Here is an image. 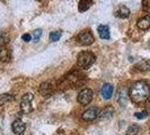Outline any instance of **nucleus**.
Here are the masks:
<instances>
[{
    "instance_id": "1",
    "label": "nucleus",
    "mask_w": 150,
    "mask_h": 135,
    "mask_svg": "<svg viewBox=\"0 0 150 135\" xmlns=\"http://www.w3.org/2000/svg\"><path fill=\"white\" fill-rule=\"evenodd\" d=\"M129 96L131 98L132 103L134 104H142L147 101V99L150 96V88L146 81H137L134 82L131 88Z\"/></svg>"
},
{
    "instance_id": "2",
    "label": "nucleus",
    "mask_w": 150,
    "mask_h": 135,
    "mask_svg": "<svg viewBox=\"0 0 150 135\" xmlns=\"http://www.w3.org/2000/svg\"><path fill=\"white\" fill-rule=\"evenodd\" d=\"M96 61V56L93 54L91 52H80L77 56V65L80 68V69H83V70H87L89 69Z\"/></svg>"
},
{
    "instance_id": "3",
    "label": "nucleus",
    "mask_w": 150,
    "mask_h": 135,
    "mask_svg": "<svg viewBox=\"0 0 150 135\" xmlns=\"http://www.w3.org/2000/svg\"><path fill=\"white\" fill-rule=\"evenodd\" d=\"M33 99H34V95L32 92H27L23 96L21 100V110L23 114H30L33 112V106H32Z\"/></svg>"
},
{
    "instance_id": "4",
    "label": "nucleus",
    "mask_w": 150,
    "mask_h": 135,
    "mask_svg": "<svg viewBox=\"0 0 150 135\" xmlns=\"http://www.w3.org/2000/svg\"><path fill=\"white\" fill-rule=\"evenodd\" d=\"M93 98H94V92H93V90L89 89V88H85V89H83L78 94L77 100H78L79 104H81V105H83V106H87L91 103Z\"/></svg>"
},
{
    "instance_id": "5",
    "label": "nucleus",
    "mask_w": 150,
    "mask_h": 135,
    "mask_svg": "<svg viewBox=\"0 0 150 135\" xmlns=\"http://www.w3.org/2000/svg\"><path fill=\"white\" fill-rule=\"evenodd\" d=\"M94 41H95V38H94L90 30H83L78 35V43L81 45H85V46L91 45L94 43Z\"/></svg>"
},
{
    "instance_id": "6",
    "label": "nucleus",
    "mask_w": 150,
    "mask_h": 135,
    "mask_svg": "<svg viewBox=\"0 0 150 135\" xmlns=\"http://www.w3.org/2000/svg\"><path fill=\"white\" fill-rule=\"evenodd\" d=\"M99 109L98 107H90L89 109H87L86 112H83L81 115V118L83 120H87V122H90V120H96L99 115Z\"/></svg>"
},
{
    "instance_id": "7",
    "label": "nucleus",
    "mask_w": 150,
    "mask_h": 135,
    "mask_svg": "<svg viewBox=\"0 0 150 135\" xmlns=\"http://www.w3.org/2000/svg\"><path fill=\"white\" fill-rule=\"evenodd\" d=\"M13 131L16 135H24L25 131H26V125L22 120H16L13 123Z\"/></svg>"
},
{
    "instance_id": "8",
    "label": "nucleus",
    "mask_w": 150,
    "mask_h": 135,
    "mask_svg": "<svg viewBox=\"0 0 150 135\" xmlns=\"http://www.w3.org/2000/svg\"><path fill=\"white\" fill-rule=\"evenodd\" d=\"M128 99H129L128 89H127V88H121V89L117 91V101H119V104H120L122 107L127 106Z\"/></svg>"
},
{
    "instance_id": "9",
    "label": "nucleus",
    "mask_w": 150,
    "mask_h": 135,
    "mask_svg": "<svg viewBox=\"0 0 150 135\" xmlns=\"http://www.w3.org/2000/svg\"><path fill=\"white\" fill-rule=\"evenodd\" d=\"M83 78V75H79V73H77V72H72L71 75H69L66 77V79H64V82L67 83L68 86H72V87H75V84L80 81V79Z\"/></svg>"
},
{
    "instance_id": "10",
    "label": "nucleus",
    "mask_w": 150,
    "mask_h": 135,
    "mask_svg": "<svg viewBox=\"0 0 150 135\" xmlns=\"http://www.w3.org/2000/svg\"><path fill=\"white\" fill-rule=\"evenodd\" d=\"M53 91V84L49 81H45V82L41 83L40 88H38V92L42 95V96H49L51 95Z\"/></svg>"
},
{
    "instance_id": "11",
    "label": "nucleus",
    "mask_w": 150,
    "mask_h": 135,
    "mask_svg": "<svg viewBox=\"0 0 150 135\" xmlns=\"http://www.w3.org/2000/svg\"><path fill=\"white\" fill-rule=\"evenodd\" d=\"M115 16L121 19H125L130 17V9L124 5H120L115 10Z\"/></svg>"
},
{
    "instance_id": "12",
    "label": "nucleus",
    "mask_w": 150,
    "mask_h": 135,
    "mask_svg": "<svg viewBox=\"0 0 150 135\" xmlns=\"http://www.w3.org/2000/svg\"><path fill=\"white\" fill-rule=\"evenodd\" d=\"M114 112H115L114 107H112V106H108V107L104 108L102 112H99V115H98V118H99L100 120H110V118H112V117H113V115H114Z\"/></svg>"
},
{
    "instance_id": "13",
    "label": "nucleus",
    "mask_w": 150,
    "mask_h": 135,
    "mask_svg": "<svg viewBox=\"0 0 150 135\" xmlns=\"http://www.w3.org/2000/svg\"><path fill=\"white\" fill-rule=\"evenodd\" d=\"M113 91H114V88H113L112 84L110 83H105L103 87H102V96L105 100H110L113 96Z\"/></svg>"
},
{
    "instance_id": "14",
    "label": "nucleus",
    "mask_w": 150,
    "mask_h": 135,
    "mask_svg": "<svg viewBox=\"0 0 150 135\" xmlns=\"http://www.w3.org/2000/svg\"><path fill=\"white\" fill-rule=\"evenodd\" d=\"M98 34H99V37L102 39H110L111 35H110V27L107 25H99L97 27Z\"/></svg>"
},
{
    "instance_id": "15",
    "label": "nucleus",
    "mask_w": 150,
    "mask_h": 135,
    "mask_svg": "<svg viewBox=\"0 0 150 135\" xmlns=\"http://www.w3.org/2000/svg\"><path fill=\"white\" fill-rule=\"evenodd\" d=\"M137 26L138 28L141 30H147L150 28V15L143 17L141 19H139L137 22Z\"/></svg>"
},
{
    "instance_id": "16",
    "label": "nucleus",
    "mask_w": 150,
    "mask_h": 135,
    "mask_svg": "<svg viewBox=\"0 0 150 135\" xmlns=\"http://www.w3.org/2000/svg\"><path fill=\"white\" fill-rule=\"evenodd\" d=\"M93 5V0H80L78 4V10L80 13H85Z\"/></svg>"
},
{
    "instance_id": "17",
    "label": "nucleus",
    "mask_w": 150,
    "mask_h": 135,
    "mask_svg": "<svg viewBox=\"0 0 150 135\" xmlns=\"http://www.w3.org/2000/svg\"><path fill=\"white\" fill-rule=\"evenodd\" d=\"M0 60L9 61L10 60V52L5 46H0Z\"/></svg>"
},
{
    "instance_id": "18",
    "label": "nucleus",
    "mask_w": 150,
    "mask_h": 135,
    "mask_svg": "<svg viewBox=\"0 0 150 135\" xmlns=\"http://www.w3.org/2000/svg\"><path fill=\"white\" fill-rule=\"evenodd\" d=\"M140 131V126L137 124H132L131 126H129L128 131H127V135H137Z\"/></svg>"
},
{
    "instance_id": "19",
    "label": "nucleus",
    "mask_w": 150,
    "mask_h": 135,
    "mask_svg": "<svg viewBox=\"0 0 150 135\" xmlns=\"http://www.w3.org/2000/svg\"><path fill=\"white\" fill-rule=\"evenodd\" d=\"M62 36V32L61 30H55L50 33V41L51 42H58Z\"/></svg>"
},
{
    "instance_id": "20",
    "label": "nucleus",
    "mask_w": 150,
    "mask_h": 135,
    "mask_svg": "<svg viewBox=\"0 0 150 135\" xmlns=\"http://www.w3.org/2000/svg\"><path fill=\"white\" fill-rule=\"evenodd\" d=\"M137 69H139L140 71H148V70H150L149 62H147V61H141L140 63L137 64Z\"/></svg>"
},
{
    "instance_id": "21",
    "label": "nucleus",
    "mask_w": 150,
    "mask_h": 135,
    "mask_svg": "<svg viewBox=\"0 0 150 135\" xmlns=\"http://www.w3.org/2000/svg\"><path fill=\"white\" fill-rule=\"evenodd\" d=\"M10 100H14V97L10 96V95H7V94L1 95V97H0V103H1V105L6 104L7 101H10Z\"/></svg>"
},
{
    "instance_id": "22",
    "label": "nucleus",
    "mask_w": 150,
    "mask_h": 135,
    "mask_svg": "<svg viewBox=\"0 0 150 135\" xmlns=\"http://www.w3.org/2000/svg\"><path fill=\"white\" fill-rule=\"evenodd\" d=\"M41 36H42V30H34V33H33V38H34L35 42H38V39H40Z\"/></svg>"
},
{
    "instance_id": "23",
    "label": "nucleus",
    "mask_w": 150,
    "mask_h": 135,
    "mask_svg": "<svg viewBox=\"0 0 150 135\" xmlns=\"http://www.w3.org/2000/svg\"><path fill=\"white\" fill-rule=\"evenodd\" d=\"M134 116L138 118V120H143V118H146L147 116H148V112H135Z\"/></svg>"
},
{
    "instance_id": "24",
    "label": "nucleus",
    "mask_w": 150,
    "mask_h": 135,
    "mask_svg": "<svg viewBox=\"0 0 150 135\" xmlns=\"http://www.w3.org/2000/svg\"><path fill=\"white\" fill-rule=\"evenodd\" d=\"M8 41H9V39H8L5 35H2V34L0 33V46H5Z\"/></svg>"
},
{
    "instance_id": "25",
    "label": "nucleus",
    "mask_w": 150,
    "mask_h": 135,
    "mask_svg": "<svg viewBox=\"0 0 150 135\" xmlns=\"http://www.w3.org/2000/svg\"><path fill=\"white\" fill-rule=\"evenodd\" d=\"M22 38H23V41H24V42L28 43V42H30V39H32V36H30V34H24Z\"/></svg>"
}]
</instances>
